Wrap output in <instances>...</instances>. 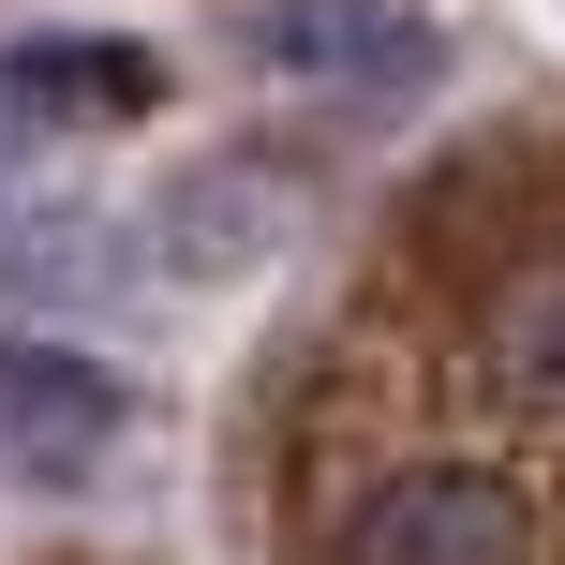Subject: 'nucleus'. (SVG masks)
<instances>
[{
  "instance_id": "obj_1",
  "label": "nucleus",
  "mask_w": 565,
  "mask_h": 565,
  "mask_svg": "<svg viewBox=\"0 0 565 565\" xmlns=\"http://www.w3.org/2000/svg\"><path fill=\"white\" fill-rule=\"evenodd\" d=\"M565 119V105H551ZM238 565H565V431H431L238 372Z\"/></svg>"
},
{
  "instance_id": "obj_2",
  "label": "nucleus",
  "mask_w": 565,
  "mask_h": 565,
  "mask_svg": "<svg viewBox=\"0 0 565 565\" xmlns=\"http://www.w3.org/2000/svg\"><path fill=\"white\" fill-rule=\"evenodd\" d=\"M298 149H209V164L149 179L135 209V268L164 298H224V282H268V254L298 238Z\"/></svg>"
},
{
  "instance_id": "obj_3",
  "label": "nucleus",
  "mask_w": 565,
  "mask_h": 565,
  "mask_svg": "<svg viewBox=\"0 0 565 565\" xmlns=\"http://www.w3.org/2000/svg\"><path fill=\"white\" fill-rule=\"evenodd\" d=\"M238 45L268 75H358V89H417L447 60L431 0H238Z\"/></svg>"
},
{
  "instance_id": "obj_4",
  "label": "nucleus",
  "mask_w": 565,
  "mask_h": 565,
  "mask_svg": "<svg viewBox=\"0 0 565 565\" xmlns=\"http://www.w3.org/2000/svg\"><path fill=\"white\" fill-rule=\"evenodd\" d=\"M135 431V387H119L105 358H75V342H0V461H30V477H89V461Z\"/></svg>"
},
{
  "instance_id": "obj_5",
  "label": "nucleus",
  "mask_w": 565,
  "mask_h": 565,
  "mask_svg": "<svg viewBox=\"0 0 565 565\" xmlns=\"http://www.w3.org/2000/svg\"><path fill=\"white\" fill-rule=\"evenodd\" d=\"M0 105L30 135H119L164 105V60L135 30H30V45H0Z\"/></svg>"
}]
</instances>
